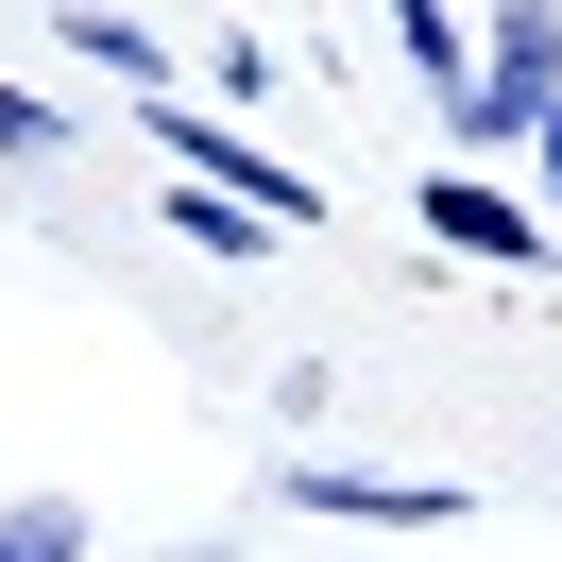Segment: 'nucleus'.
I'll return each mask as SVG.
<instances>
[{"label": "nucleus", "mask_w": 562, "mask_h": 562, "mask_svg": "<svg viewBox=\"0 0 562 562\" xmlns=\"http://www.w3.org/2000/svg\"><path fill=\"white\" fill-rule=\"evenodd\" d=\"M273 512H324V528H460L477 494H460V477H358V460H273Z\"/></svg>", "instance_id": "3"}, {"label": "nucleus", "mask_w": 562, "mask_h": 562, "mask_svg": "<svg viewBox=\"0 0 562 562\" xmlns=\"http://www.w3.org/2000/svg\"><path fill=\"white\" fill-rule=\"evenodd\" d=\"M562 103V0H494L477 35H460V86H443V137L460 171H494V154H528V120Z\"/></svg>", "instance_id": "1"}, {"label": "nucleus", "mask_w": 562, "mask_h": 562, "mask_svg": "<svg viewBox=\"0 0 562 562\" xmlns=\"http://www.w3.org/2000/svg\"><path fill=\"white\" fill-rule=\"evenodd\" d=\"M171 239H205V256H256L273 222H239V205H205V188H171Z\"/></svg>", "instance_id": "8"}, {"label": "nucleus", "mask_w": 562, "mask_h": 562, "mask_svg": "<svg viewBox=\"0 0 562 562\" xmlns=\"http://www.w3.org/2000/svg\"><path fill=\"white\" fill-rule=\"evenodd\" d=\"M0 562H86V512L69 494H18V512H0Z\"/></svg>", "instance_id": "7"}, {"label": "nucleus", "mask_w": 562, "mask_h": 562, "mask_svg": "<svg viewBox=\"0 0 562 562\" xmlns=\"http://www.w3.org/2000/svg\"><path fill=\"white\" fill-rule=\"evenodd\" d=\"M0 171H69V103H35V86H0Z\"/></svg>", "instance_id": "6"}, {"label": "nucleus", "mask_w": 562, "mask_h": 562, "mask_svg": "<svg viewBox=\"0 0 562 562\" xmlns=\"http://www.w3.org/2000/svg\"><path fill=\"white\" fill-rule=\"evenodd\" d=\"M426 239H443V256H494V273L562 256V239H546V205H528V188H494V171H460V154L426 171Z\"/></svg>", "instance_id": "4"}, {"label": "nucleus", "mask_w": 562, "mask_h": 562, "mask_svg": "<svg viewBox=\"0 0 562 562\" xmlns=\"http://www.w3.org/2000/svg\"><path fill=\"white\" fill-rule=\"evenodd\" d=\"M154 137H171V171L205 188V205H239V222H273V239H307V222H324V188L290 171V154H256V137H222V120L188 103V86H154Z\"/></svg>", "instance_id": "2"}, {"label": "nucleus", "mask_w": 562, "mask_h": 562, "mask_svg": "<svg viewBox=\"0 0 562 562\" xmlns=\"http://www.w3.org/2000/svg\"><path fill=\"white\" fill-rule=\"evenodd\" d=\"M69 52H86V69H120V86H137V103H154V86H171V52H154L137 18H120V0H69Z\"/></svg>", "instance_id": "5"}, {"label": "nucleus", "mask_w": 562, "mask_h": 562, "mask_svg": "<svg viewBox=\"0 0 562 562\" xmlns=\"http://www.w3.org/2000/svg\"><path fill=\"white\" fill-rule=\"evenodd\" d=\"M528 171H546V239H562V103L528 120Z\"/></svg>", "instance_id": "9"}]
</instances>
